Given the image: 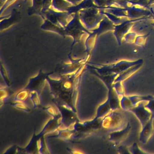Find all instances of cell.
Masks as SVG:
<instances>
[{"label": "cell", "mask_w": 154, "mask_h": 154, "mask_svg": "<svg viewBox=\"0 0 154 154\" xmlns=\"http://www.w3.org/2000/svg\"><path fill=\"white\" fill-rule=\"evenodd\" d=\"M137 35L136 33L131 31L127 33L124 37L125 42L131 43L135 42V39L137 36Z\"/></svg>", "instance_id": "obj_4"}, {"label": "cell", "mask_w": 154, "mask_h": 154, "mask_svg": "<svg viewBox=\"0 0 154 154\" xmlns=\"http://www.w3.org/2000/svg\"><path fill=\"white\" fill-rule=\"evenodd\" d=\"M152 17V15L146 18L135 22L131 28V31L134 32L139 35H145L150 33L153 26V23H150L149 19Z\"/></svg>", "instance_id": "obj_2"}, {"label": "cell", "mask_w": 154, "mask_h": 154, "mask_svg": "<svg viewBox=\"0 0 154 154\" xmlns=\"http://www.w3.org/2000/svg\"><path fill=\"white\" fill-rule=\"evenodd\" d=\"M150 33L145 35H141L137 36L135 39V43L138 45L143 46L146 42V38L149 35Z\"/></svg>", "instance_id": "obj_3"}, {"label": "cell", "mask_w": 154, "mask_h": 154, "mask_svg": "<svg viewBox=\"0 0 154 154\" xmlns=\"http://www.w3.org/2000/svg\"><path fill=\"white\" fill-rule=\"evenodd\" d=\"M154 3V0H149V7L150 6L151 4H153Z\"/></svg>", "instance_id": "obj_6"}, {"label": "cell", "mask_w": 154, "mask_h": 154, "mask_svg": "<svg viewBox=\"0 0 154 154\" xmlns=\"http://www.w3.org/2000/svg\"><path fill=\"white\" fill-rule=\"evenodd\" d=\"M119 0H107V7L113 6Z\"/></svg>", "instance_id": "obj_5"}, {"label": "cell", "mask_w": 154, "mask_h": 154, "mask_svg": "<svg viewBox=\"0 0 154 154\" xmlns=\"http://www.w3.org/2000/svg\"><path fill=\"white\" fill-rule=\"evenodd\" d=\"M149 17V16H146L134 19H130L128 20H127L119 25H117V26L115 25L114 29L113 30V35L115 36L119 45H121L122 38L124 37L127 33L131 31V28L135 22L146 18Z\"/></svg>", "instance_id": "obj_1"}]
</instances>
